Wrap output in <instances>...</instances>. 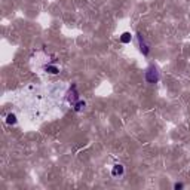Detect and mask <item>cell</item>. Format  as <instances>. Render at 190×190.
I'll return each instance as SVG.
<instances>
[{"label": "cell", "instance_id": "obj_7", "mask_svg": "<svg viewBox=\"0 0 190 190\" xmlns=\"http://www.w3.org/2000/svg\"><path fill=\"white\" fill-rule=\"evenodd\" d=\"M83 107H85V101L79 100L77 103H76V104H74V110H76V112H80V110H82V108H83Z\"/></svg>", "mask_w": 190, "mask_h": 190}, {"label": "cell", "instance_id": "obj_5", "mask_svg": "<svg viewBox=\"0 0 190 190\" xmlns=\"http://www.w3.org/2000/svg\"><path fill=\"white\" fill-rule=\"evenodd\" d=\"M131 37H132L131 33L126 31V33H123L122 36H120V42H122V43H129V42H131Z\"/></svg>", "mask_w": 190, "mask_h": 190}, {"label": "cell", "instance_id": "obj_9", "mask_svg": "<svg viewBox=\"0 0 190 190\" xmlns=\"http://www.w3.org/2000/svg\"><path fill=\"white\" fill-rule=\"evenodd\" d=\"M174 187H175L177 190H178V189H183V184H181V183H177V184L174 186Z\"/></svg>", "mask_w": 190, "mask_h": 190}, {"label": "cell", "instance_id": "obj_1", "mask_svg": "<svg viewBox=\"0 0 190 190\" xmlns=\"http://www.w3.org/2000/svg\"><path fill=\"white\" fill-rule=\"evenodd\" d=\"M159 71H157V68L155 66H150V67L147 68V71H145V80L149 82V83H157L159 82Z\"/></svg>", "mask_w": 190, "mask_h": 190}, {"label": "cell", "instance_id": "obj_3", "mask_svg": "<svg viewBox=\"0 0 190 190\" xmlns=\"http://www.w3.org/2000/svg\"><path fill=\"white\" fill-rule=\"evenodd\" d=\"M137 39H138V43H140V50L144 54V55H147V54H149V46H147V43H145L144 39H143V34L138 33L137 34Z\"/></svg>", "mask_w": 190, "mask_h": 190}, {"label": "cell", "instance_id": "obj_2", "mask_svg": "<svg viewBox=\"0 0 190 190\" xmlns=\"http://www.w3.org/2000/svg\"><path fill=\"white\" fill-rule=\"evenodd\" d=\"M67 100L70 104H76L79 101V97H77V92H76V85H73L71 88H70V91H68V94H67Z\"/></svg>", "mask_w": 190, "mask_h": 190}, {"label": "cell", "instance_id": "obj_8", "mask_svg": "<svg viewBox=\"0 0 190 190\" xmlns=\"http://www.w3.org/2000/svg\"><path fill=\"white\" fill-rule=\"evenodd\" d=\"M46 71L50 73V74H56V73L60 71V70H58L56 67H54V66H48V67H46Z\"/></svg>", "mask_w": 190, "mask_h": 190}, {"label": "cell", "instance_id": "obj_4", "mask_svg": "<svg viewBox=\"0 0 190 190\" xmlns=\"http://www.w3.org/2000/svg\"><path fill=\"white\" fill-rule=\"evenodd\" d=\"M123 174V166L122 165H114V166H113V169H112V175L113 177H118V175H122Z\"/></svg>", "mask_w": 190, "mask_h": 190}, {"label": "cell", "instance_id": "obj_6", "mask_svg": "<svg viewBox=\"0 0 190 190\" xmlns=\"http://www.w3.org/2000/svg\"><path fill=\"white\" fill-rule=\"evenodd\" d=\"M6 123H9V125H15L17 123V116L15 114H8V118H6Z\"/></svg>", "mask_w": 190, "mask_h": 190}]
</instances>
